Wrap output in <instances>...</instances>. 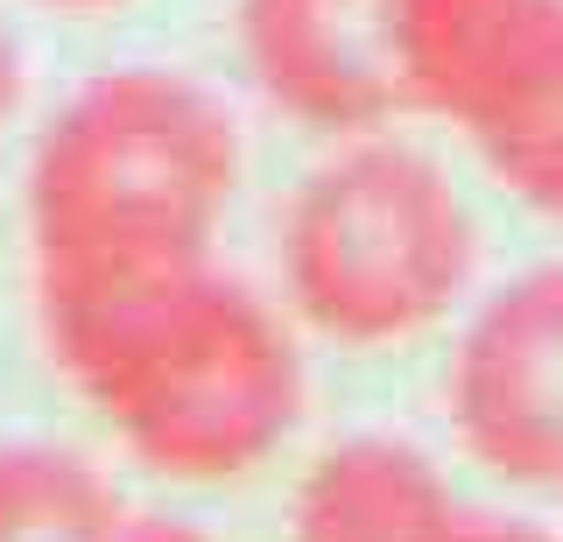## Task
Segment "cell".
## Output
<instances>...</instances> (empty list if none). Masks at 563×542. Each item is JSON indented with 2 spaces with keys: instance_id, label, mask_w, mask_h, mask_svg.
I'll list each match as a JSON object with an SVG mask.
<instances>
[{
  "instance_id": "10",
  "label": "cell",
  "mask_w": 563,
  "mask_h": 542,
  "mask_svg": "<svg viewBox=\"0 0 563 542\" xmlns=\"http://www.w3.org/2000/svg\"><path fill=\"white\" fill-rule=\"evenodd\" d=\"M14 107H22V49H14L8 22H0V142L14 128Z\"/></svg>"
},
{
  "instance_id": "7",
  "label": "cell",
  "mask_w": 563,
  "mask_h": 542,
  "mask_svg": "<svg viewBox=\"0 0 563 542\" xmlns=\"http://www.w3.org/2000/svg\"><path fill=\"white\" fill-rule=\"evenodd\" d=\"M457 507L465 500L416 444L360 430L310 458L289 542H444Z\"/></svg>"
},
{
  "instance_id": "11",
  "label": "cell",
  "mask_w": 563,
  "mask_h": 542,
  "mask_svg": "<svg viewBox=\"0 0 563 542\" xmlns=\"http://www.w3.org/2000/svg\"><path fill=\"white\" fill-rule=\"evenodd\" d=\"M120 542H211V535H198L190 521H176V515H128Z\"/></svg>"
},
{
  "instance_id": "9",
  "label": "cell",
  "mask_w": 563,
  "mask_h": 542,
  "mask_svg": "<svg viewBox=\"0 0 563 542\" xmlns=\"http://www.w3.org/2000/svg\"><path fill=\"white\" fill-rule=\"evenodd\" d=\"M444 542H556L542 521L528 515H493V507H457V521L444 529Z\"/></svg>"
},
{
  "instance_id": "6",
  "label": "cell",
  "mask_w": 563,
  "mask_h": 542,
  "mask_svg": "<svg viewBox=\"0 0 563 542\" xmlns=\"http://www.w3.org/2000/svg\"><path fill=\"white\" fill-rule=\"evenodd\" d=\"M240 64L261 99L331 142L387 134L409 120L401 0H240Z\"/></svg>"
},
{
  "instance_id": "1",
  "label": "cell",
  "mask_w": 563,
  "mask_h": 542,
  "mask_svg": "<svg viewBox=\"0 0 563 542\" xmlns=\"http://www.w3.org/2000/svg\"><path fill=\"white\" fill-rule=\"evenodd\" d=\"M43 345L120 451L169 486H233L303 423V353L240 275L169 268L43 303Z\"/></svg>"
},
{
  "instance_id": "5",
  "label": "cell",
  "mask_w": 563,
  "mask_h": 542,
  "mask_svg": "<svg viewBox=\"0 0 563 542\" xmlns=\"http://www.w3.org/2000/svg\"><path fill=\"white\" fill-rule=\"evenodd\" d=\"M444 401L479 472L521 494H563V261L500 283L465 318Z\"/></svg>"
},
{
  "instance_id": "3",
  "label": "cell",
  "mask_w": 563,
  "mask_h": 542,
  "mask_svg": "<svg viewBox=\"0 0 563 542\" xmlns=\"http://www.w3.org/2000/svg\"><path fill=\"white\" fill-rule=\"evenodd\" d=\"M282 296L345 353L422 339L465 303L479 225L430 148L387 134L339 142L296 184L275 240Z\"/></svg>"
},
{
  "instance_id": "8",
  "label": "cell",
  "mask_w": 563,
  "mask_h": 542,
  "mask_svg": "<svg viewBox=\"0 0 563 542\" xmlns=\"http://www.w3.org/2000/svg\"><path fill=\"white\" fill-rule=\"evenodd\" d=\"M128 500L64 444H0V542H120Z\"/></svg>"
},
{
  "instance_id": "2",
  "label": "cell",
  "mask_w": 563,
  "mask_h": 542,
  "mask_svg": "<svg viewBox=\"0 0 563 542\" xmlns=\"http://www.w3.org/2000/svg\"><path fill=\"white\" fill-rule=\"evenodd\" d=\"M240 120L169 64L85 78L29 155L35 310L211 261L240 198Z\"/></svg>"
},
{
  "instance_id": "12",
  "label": "cell",
  "mask_w": 563,
  "mask_h": 542,
  "mask_svg": "<svg viewBox=\"0 0 563 542\" xmlns=\"http://www.w3.org/2000/svg\"><path fill=\"white\" fill-rule=\"evenodd\" d=\"M43 8H57V14H106V8H120V0H43Z\"/></svg>"
},
{
  "instance_id": "4",
  "label": "cell",
  "mask_w": 563,
  "mask_h": 542,
  "mask_svg": "<svg viewBox=\"0 0 563 542\" xmlns=\"http://www.w3.org/2000/svg\"><path fill=\"white\" fill-rule=\"evenodd\" d=\"M401 78L507 198L563 219V0H401Z\"/></svg>"
}]
</instances>
